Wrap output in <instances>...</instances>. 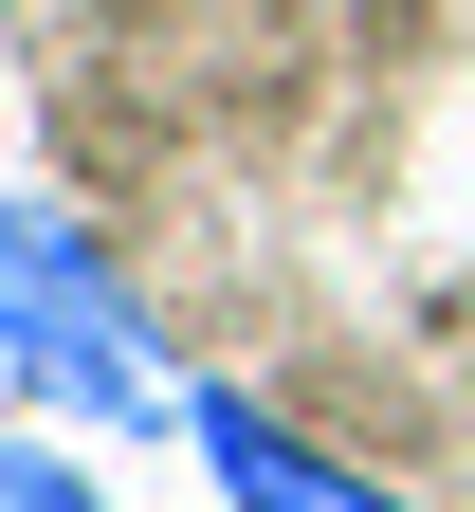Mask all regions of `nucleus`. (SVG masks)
I'll return each instance as SVG.
<instances>
[{
  "mask_svg": "<svg viewBox=\"0 0 475 512\" xmlns=\"http://www.w3.org/2000/svg\"><path fill=\"white\" fill-rule=\"evenodd\" d=\"M0 366H19V403L92 421V439H165L183 421V366L147 330V293L92 256L74 202H0Z\"/></svg>",
  "mask_w": 475,
  "mask_h": 512,
  "instance_id": "nucleus-1",
  "label": "nucleus"
},
{
  "mask_svg": "<svg viewBox=\"0 0 475 512\" xmlns=\"http://www.w3.org/2000/svg\"><path fill=\"white\" fill-rule=\"evenodd\" d=\"M183 439H201V476H220L238 512H421V494H384V476H348L329 439H293L256 384H183Z\"/></svg>",
  "mask_w": 475,
  "mask_h": 512,
  "instance_id": "nucleus-2",
  "label": "nucleus"
},
{
  "mask_svg": "<svg viewBox=\"0 0 475 512\" xmlns=\"http://www.w3.org/2000/svg\"><path fill=\"white\" fill-rule=\"evenodd\" d=\"M0 512H110L92 458H37V439H0Z\"/></svg>",
  "mask_w": 475,
  "mask_h": 512,
  "instance_id": "nucleus-3",
  "label": "nucleus"
}]
</instances>
